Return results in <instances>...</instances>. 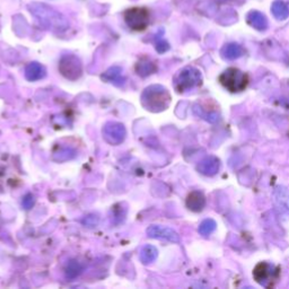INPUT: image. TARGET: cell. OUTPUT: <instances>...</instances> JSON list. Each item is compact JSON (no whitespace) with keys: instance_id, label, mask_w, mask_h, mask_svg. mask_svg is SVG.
<instances>
[{"instance_id":"cell-7","label":"cell","mask_w":289,"mask_h":289,"mask_svg":"<svg viewBox=\"0 0 289 289\" xmlns=\"http://www.w3.org/2000/svg\"><path fill=\"white\" fill-rule=\"evenodd\" d=\"M59 71L68 80H77L82 74L80 60L74 54H66L59 61Z\"/></svg>"},{"instance_id":"cell-10","label":"cell","mask_w":289,"mask_h":289,"mask_svg":"<svg viewBox=\"0 0 289 289\" xmlns=\"http://www.w3.org/2000/svg\"><path fill=\"white\" fill-rule=\"evenodd\" d=\"M220 161L215 156H207L199 161L197 170L206 177H214L219 172Z\"/></svg>"},{"instance_id":"cell-3","label":"cell","mask_w":289,"mask_h":289,"mask_svg":"<svg viewBox=\"0 0 289 289\" xmlns=\"http://www.w3.org/2000/svg\"><path fill=\"white\" fill-rule=\"evenodd\" d=\"M202 84V75L194 67H185L174 78V87L178 93L191 91Z\"/></svg>"},{"instance_id":"cell-19","label":"cell","mask_w":289,"mask_h":289,"mask_svg":"<svg viewBox=\"0 0 289 289\" xmlns=\"http://www.w3.org/2000/svg\"><path fill=\"white\" fill-rule=\"evenodd\" d=\"M158 257V251L155 246L153 245H144L142 251H140V260L144 264H149L153 263L155 260L157 259Z\"/></svg>"},{"instance_id":"cell-8","label":"cell","mask_w":289,"mask_h":289,"mask_svg":"<svg viewBox=\"0 0 289 289\" xmlns=\"http://www.w3.org/2000/svg\"><path fill=\"white\" fill-rule=\"evenodd\" d=\"M126 128L122 123L108 122L103 128V138L110 144H120L126 139Z\"/></svg>"},{"instance_id":"cell-4","label":"cell","mask_w":289,"mask_h":289,"mask_svg":"<svg viewBox=\"0 0 289 289\" xmlns=\"http://www.w3.org/2000/svg\"><path fill=\"white\" fill-rule=\"evenodd\" d=\"M219 81L224 87L232 93H240L249 85V76L237 68H228L219 76Z\"/></svg>"},{"instance_id":"cell-1","label":"cell","mask_w":289,"mask_h":289,"mask_svg":"<svg viewBox=\"0 0 289 289\" xmlns=\"http://www.w3.org/2000/svg\"><path fill=\"white\" fill-rule=\"evenodd\" d=\"M27 9L44 29L61 32V31L67 30L69 27V22L66 17L47 3L31 2L27 6Z\"/></svg>"},{"instance_id":"cell-16","label":"cell","mask_w":289,"mask_h":289,"mask_svg":"<svg viewBox=\"0 0 289 289\" xmlns=\"http://www.w3.org/2000/svg\"><path fill=\"white\" fill-rule=\"evenodd\" d=\"M156 70V64L153 63L150 59H148V58L144 57L136 64V72L140 77H147V76L154 74Z\"/></svg>"},{"instance_id":"cell-12","label":"cell","mask_w":289,"mask_h":289,"mask_svg":"<svg viewBox=\"0 0 289 289\" xmlns=\"http://www.w3.org/2000/svg\"><path fill=\"white\" fill-rule=\"evenodd\" d=\"M274 201L281 215H289V192L286 188L278 187L274 191Z\"/></svg>"},{"instance_id":"cell-22","label":"cell","mask_w":289,"mask_h":289,"mask_svg":"<svg viewBox=\"0 0 289 289\" xmlns=\"http://www.w3.org/2000/svg\"><path fill=\"white\" fill-rule=\"evenodd\" d=\"M81 271H82V267L80 266V263H79L78 261H70V263L68 264L67 267L66 273H67V277L76 278L81 273Z\"/></svg>"},{"instance_id":"cell-11","label":"cell","mask_w":289,"mask_h":289,"mask_svg":"<svg viewBox=\"0 0 289 289\" xmlns=\"http://www.w3.org/2000/svg\"><path fill=\"white\" fill-rule=\"evenodd\" d=\"M185 205H187L189 210L193 212H200L206 207V197L201 192L192 191L187 197Z\"/></svg>"},{"instance_id":"cell-5","label":"cell","mask_w":289,"mask_h":289,"mask_svg":"<svg viewBox=\"0 0 289 289\" xmlns=\"http://www.w3.org/2000/svg\"><path fill=\"white\" fill-rule=\"evenodd\" d=\"M280 269L269 262H260L253 270V278L257 284L266 288H271L278 283Z\"/></svg>"},{"instance_id":"cell-6","label":"cell","mask_w":289,"mask_h":289,"mask_svg":"<svg viewBox=\"0 0 289 289\" xmlns=\"http://www.w3.org/2000/svg\"><path fill=\"white\" fill-rule=\"evenodd\" d=\"M125 22L132 31H144L149 24V12L144 7L130 8L125 13Z\"/></svg>"},{"instance_id":"cell-14","label":"cell","mask_w":289,"mask_h":289,"mask_svg":"<svg viewBox=\"0 0 289 289\" xmlns=\"http://www.w3.org/2000/svg\"><path fill=\"white\" fill-rule=\"evenodd\" d=\"M246 22L249 23L250 26L260 32H263L268 29V19L262 13L257 12V10H251L246 16Z\"/></svg>"},{"instance_id":"cell-24","label":"cell","mask_w":289,"mask_h":289,"mask_svg":"<svg viewBox=\"0 0 289 289\" xmlns=\"http://www.w3.org/2000/svg\"><path fill=\"white\" fill-rule=\"evenodd\" d=\"M170 49V46H168V43L166 41L164 40H160L158 42L156 43V50L158 51L160 53H164L166 52V51Z\"/></svg>"},{"instance_id":"cell-18","label":"cell","mask_w":289,"mask_h":289,"mask_svg":"<svg viewBox=\"0 0 289 289\" xmlns=\"http://www.w3.org/2000/svg\"><path fill=\"white\" fill-rule=\"evenodd\" d=\"M271 13L278 20H285L289 17V7L283 0H276L271 5Z\"/></svg>"},{"instance_id":"cell-21","label":"cell","mask_w":289,"mask_h":289,"mask_svg":"<svg viewBox=\"0 0 289 289\" xmlns=\"http://www.w3.org/2000/svg\"><path fill=\"white\" fill-rule=\"evenodd\" d=\"M75 156V150H72L71 148H60L58 151L53 153V160L58 161H64L71 160Z\"/></svg>"},{"instance_id":"cell-17","label":"cell","mask_w":289,"mask_h":289,"mask_svg":"<svg viewBox=\"0 0 289 289\" xmlns=\"http://www.w3.org/2000/svg\"><path fill=\"white\" fill-rule=\"evenodd\" d=\"M243 48L237 43H228L222 49V57L225 60H235L243 56Z\"/></svg>"},{"instance_id":"cell-20","label":"cell","mask_w":289,"mask_h":289,"mask_svg":"<svg viewBox=\"0 0 289 289\" xmlns=\"http://www.w3.org/2000/svg\"><path fill=\"white\" fill-rule=\"evenodd\" d=\"M216 227L217 224L214 219H205L204 222L200 224V226H199V233H200L202 236H208L210 235L211 233L215 232Z\"/></svg>"},{"instance_id":"cell-23","label":"cell","mask_w":289,"mask_h":289,"mask_svg":"<svg viewBox=\"0 0 289 289\" xmlns=\"http://www.w3.org/2000/svg\"><path fill=\"white\" fill-rule=\"evenodd\" d=\"M34 204H35V198H34L33 194L29 193L23 198V207L25 208L26 210H29V209L32 208Z\"/></svg>"},{"instance_id":"cell-13","label":"cell","mask_w":289,"mask_h":289,"mask_svg":"<svg viewBox=\"0 0 289 289\" xmlns=\"http://www.w3.org/2000/svg\"><path fill=\"white\" fill-rule=\"evenodd\" d=\"M122 72L123 71L120 67H112L102 75V79L106 82H111L114 86H118V87H122L127 80Z\"/></svg>"},{"instance_id":"cell-15","label":"cell","mask_w":289,"mask_h":289,"mask_svg":"<svg viewBox=\"0 0 289 289\" xmlns=\"http://www.w3.org/2000/svg\"><path fill=\"white\" fill-rule=\"evenodd\" d=\"M46 77V69L39 63H31L25 68V78L30 81H36Z\"/></svg>"},{"instance_id":"cell-2","label":"cell","mask_w":289,"mask_h":289,"mask_svg":"<svg viewBox=\"0 0 289 289\" xmlns=\"http://www.w3.org/2000/svg\"><path fill=\"white\" fill-rule=\"evenodd\" d=\"M143 106L150 112H161L170 106L171 95L164 86L151 85L147 87L142 94Z\"/></svg>"},{"instance_id":"cell-9","label":"cell","mask_w":289,"mask_h":289,"mask_svg":"<svg viewBox=\"0 0 289 289\" xmlns=\"http://www.w3.org/2000/svg\"><path fill=\"white\" fill-rule=\"evenodd\" d=\"M147 235L151 239H158V240H165L168 242L177 243L180 242V236L175 232L174 229L170 227L161 226V225H153L147 228Z\"/></svg>"}]
</instances>
